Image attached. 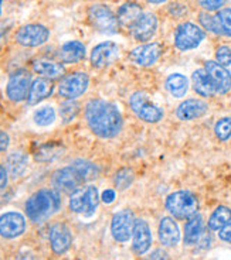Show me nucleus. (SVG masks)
<instances>
[{
	"label": "nucleus",
	"mask_w": 231,
	"mask_h": 260,
	"mask_svg": "<svg viewBox=\"0 0 231 260\" xmlns=\"http://www.w3.org/2000/svg\"><path fill=\"white\" fill-rule=\"evenodd\" d=\"M85 120L94 135L102 139L117 137L124 127L118 108L102 99H93L85 105Z\"/></svg>",
	"instance_id": "f257e3e1"
},
{
	"label": "nucleus",
	"mask_w": 231,
	"mask_h": 260,
	"mask_svg": "<svg viewBox=\"0 0 231 260\" xmlns=\"http://www.w3.org/2000/svg\"><path fill=\"white\" fill-rule=\"evenodd\" d=\"M61 207V198L55 189H40L26 202V214L34 223L46 222Z\"/></svg>",
	"instance_id": "f03ea898"
},
{
	"label": "nucleus",
	"mask_w": 231,
	"mask_h": 260,
	"mask_svg": "<svg viewBox=\"0 0 231 260\" xmlns=\"http://www.w3.org/2000/svg\"><path fill=\"white\" fill-rule=\"evenodd\" d=\"M165 207L167 212L178 219H189L197 214L198 200L192 191H176L166 198Z\"/></svg>",
	"instance_id": "7ed1b4c3"
},
{
	"label": "nucleus",
	"mask_w": 231,
	"mask_h": 260,
	"mask_svg": "<svg viewBox=\"0 0 231 260\" xmlns=\"http://www.w3.org/2000/svg\"><path fill=\"white\" fill-rule=\"evenodd\" d=\"M101 195L95 185H84L75 189L70 197V209L75 214L91 215L98 208Z\"/></svg>",
	"instance_id": "20e7f679"
},
{
	"label": "nucleus",
	"mask_w": 231,
	"mask_h": 260,
	"mask_svg": "<svg viewBox=\"0 0 231 260\" xmlns=\"http://www.w3.org/2000/svg\"><path fill=\"white\" fill-rule=\"evenodd\" d=\"M129 106L133 113L146 123H158L163 119V111L153 104L145 92H133L129 98Z\"/></svg>",
	"instance_id": "39448f33"
},
{
	"label": "nucleus",
	"mask_w": 231,
	"mask_h": 260,
	"mask_svg": "<svg viewBox=\"0 0 231 260\" xmlns=\"http://www.w3.org/2000/svg\"><path fill=\"white\" fill-rule=\"evenodd\" d=\"M206 39V32L201 27L194 23H183L176 28L175 32V46L180 51H189L193 48H197L203 40Z\"/></svg>",
	"instance_id": "423d86ee"
},
{
	"label": "nucleus",
	"mask_w": 231,
	"mask_h": 260,
	"mask_svg": "<svg viewBox=\"0 0 231 260\" xmlns=\"http://www.w3.org/2000/svg\"><path fill=\"white\" fill-rule=\"evenodd\" d=\"M90 21L95 27V30L104 34H113L118 32L119 21L113 12L105 5H94L88 10Z\"/></svg>",
	"instance_id": "0eeeda50"
},
{
	"label": "nucleus",
	"mask_w": 231,
	"mask_h": 260,
	"mask_svg": "<svg viewBox=\"0 0 231 260\" xmlns=\"http://www.w3.org/2000/svg\"><path fill=\"white\" fill-rule=\"evenodd\" d=\"M90 86V77L85 72H73L61 79L59 85L60 96L68 101H74L81 95H84Z\"/></svg>",
	"instance_id": "6e6552de"
},
{
	"label": "nucleus",
	"mask_w": 231,
	"mask_h": 260,
	"mask_svg": "<svg viewBox=\"0 0 231 260\" xmlns=\"http://www.w3.org/2000/svg\"><path fill=\"white\" fill-rule=\"evenodd\" d=\"M32 86V74L27 70H17L10 74L7 81L6 93L12 102H23L28 96Z\"/></svg>",
	"instance_id": "1a4fd4ad"
},
{
	"label": "nucleus",
	"mask_w": 231,
	"mask_h": 260,
	"mask_svg": "<svg viewBox=\"0 0 231 260\" xmlns=\"http://www.w3.org/2000/svg\"><path fill=\"white\" fill-rule=\"evenodd\" d=\"M51 182L55 189L64 191V192H74L85 182V180L79 174L78 170L75 169L73 164H70L67 167L57 170L51 177Z\"/></svg>",
	"instance_id": "9d476101"
},
{
	"label": "nucleus",
	"mask_w": 231,
	"mask_h": 260,
	"mask_svg": "<svg viewBox=\"0 0 231 260\" xmlns=\"http://www.w3.org/2000/svg\"><path fill=\"white\" fill-rule=\"evenodd\" d=\"M135 215L131 209H122L112 216L111 232L117 242H128L131 239L135 226Z\"/></svg>",
	"instance_id": "9b49d317"
},
{
	"label": "nucleus",
	"mask_w": 231,
	"mask_h": 260,
	"mask_svg": "<svg viewBox=\"0 0 231 260\" xmlns=\"http://www.w3.org/2000/svg\"><path fill=\"white\" fill-rule=\"evenodd\" d=\"M48 37H50L48 28L41 24H27L19 28V31L16 32V41L23 47L43 46Z\"/></svg>",
	"instance_id": "f8f14e48"
},
{
	"label": "nucleus",
	"mask_w": 231,
	"mask_h": 260,
	"mask_svg": "<svg viewBox=\"0 0 231 260\" xmlns=\"http://www.w3.org/2000/svg\"><path fill=\"white\" fill-rule=\"evenodd\" d=\"M129 28L133 39L140 43H145L155 36L158 28V17L151 12L142 13Z\"/></svg>",
	"instance_id": "ddd939ff"
},
{
	"label": "nucleus",
	"mask_w": 231,
	"mask_h": 260,
	"mask_svg": "<svg viewBox=\"0 0 231 260\" xmlns=\"http://www.w3.org/2000/svg\"><path fill=\"white\" fill-rule=\"evenodd\" d=\"M206 72L212 79L213 85L216 88V93L218 95H225L231 89V72L220 65L216 61H206L205 64Z\"/></svg>",
	"instance_id": "4468645a"
},
{
	"label": "nucleus",
	"mask_w": 231,
	"mask_h": 260,
	"mask_svg": "<svg viewBox=\"0 0 231 260\" xmlns=\"http://www.w3.org/2000/svg\"><path fill=\"white\" fill-rule=\"evenodd\" d=\"M119 55V47L112 41H104L98 46H95L91 51V64L95 68H106L113 64Z\"/></svg>",
	"instance_id": "2eb2a0df"
},
{
	"label": "nucleus",
	"mask_w": 231,
	"mask_h": 260,
	"mask_svg": "<svg viewBox=\"0 0 231 260\" xmlns=\"http://www.w3.org/2000/svg\"><path fill=\"white\" fill-rule=\"evenodd\" d=\"M162 55V47L159 43H146L133 48L129 52V58L132 62L140 67H151L156 64Z\"/></svg>",
	"instance_id": "dca6fc26"
},
{
	"label": "nucleus",
	"mask_w": 231,
	"mask_h": 260,
	"mask_svg": "<svg viewBox=\"0 0 231 260\" xmlns=\"http://www.w3.org/2000/svg\"><path fill=\"white\" fill-rule=\"evenodd\" d=\"M26 231V219L19 212H6L0 216V235L7 239L17 238Z\"/></svg>",
	"instance_id": "f3484780"
},
{
	"label": "nucleus",
	"mask_w": 231,
	"mask_h": 260,
	"mask_svg": "<svg viewBox=\"0 0 231 260\" xmlns=\"http://www.w3.org/2000/svg\"><path fill=\"white\" fill-rule=\"evenodd\" d=\"M152 245V234L148 222L136 219L132 232V250L136 254H143Z\"/></svg>",
	"instance_id": "a211bd4d"
},
{
	"label": "nucleus",
	"mask_w": 231,
	"mask_h": 260,
	"mask_svg": "<svg viewBox=\"0 0 231 260\" xmlns=\"http://www.w3.org/2000/svg\"><path fill=\"white\" fill-rule=\"evenodd\" d=\"M73 243V235L64 223H55L51 231H50V245L51 250L55 254L66 253L67 250L71 247Z\"/></svg>",
	"instance_id": "6ab92c4d"
},
{
	"label": "nucleus",
	"mask_w": 231,
	"mask_h": 260,
	"mask_svg": "<svg viewBox=\"0 0 231 260\" xmlns=\"http://www.w3.org/2000/svg\"><path fill=\"white\" fill-rule=\"evenodd\" d=\"M209 109V105L203 99H187L179 105L176 109V116L180 120H194L205 116Z\"/></svg>",
	"instance_id": "aec40b11"
},
{
	"label": "nucleus",
	"mask_w": 231,
	"mask_h": 260,
	"mask_svg": "<svg viewBox=\"0 0 231 260\" xmlns=\"http://www.w3.org/2000/svg\"><path fill=\"white\" fill-rule=\"evenodd\" d=\"M159 239L163 246L167 247L176 246L180 241V231L178 223L170 216L163 218L159 223Z\"/></svg>",
	"instance_id": "412c9836"
},
{
	"label": "nucleus",
	"mask_w": 231,
	"mask_h": 260,
	"mask_svg": "<svg viewBox=\"0 0 231 260\" xmlns=\"http://www.w3.org/2000/svg\"><path fill=\"white\" fill-rule=\"evenodd\" d=\"M54 92V85L50 79L47 78H37L34 79L30 86V92L27 96V104L37 105L41 101H44Z\"/></svg>",
	"instance_id": "4be33fe9"
},
{
	"label": "nucleus",
	"mask_w": 231,
	"mask_h": 260,
	"mask_svg": "<svg viewBox=\"0 0 231 260\" xmlns=\"http://www.w3.org/2000/svg\"><path fill=\"white\" fill-rule=\"evenodd\" d=\"M86 48L79 41H68L60 48V59L64 64H77L85 58Z\"/></svg>",
	"instance_id": "5701e85b"
},
{
	"label": "nucleus",
	"mask_w": 231,
	"mask_h": 260,
	"mask_svg": "<svg viewBox=\"0 0 231 260\" xmlns=\"http://www.w3.org/2000/svg\"><path fill=\"white\" fill-rule=\"evenodd\" d=\"M192 85L200 96L210 98L216 93V88L206 70H196L192 75Z\"/></svg>",
	"instance_id": "b1692460"
},
{
	"label": "nucleus",
	"mask_w": 231,
	"mask_h": 260,
	"mask_svg": "<svg viewBox=\"0 0 231 260\" xmlns=\"http://www.w3.org/2000/svg\"><path fill=\"white\" fill-rule=\"evenodd\" d=\"M205 235V223L201 215L196 214L185 225V243L186 245H196Z\"/></svg>",
	"instance_id": "393cba45"
},
{
	"label": "nucleus",
	"mask_w": 231,
	"mask_h": 260,
	"mask_svg": "<svg viewBox=\"0 0 231 260\" xmlns=\"http://www.w3.org/2000/svg\"><path fill=\"white\" fill-rule=\"evenodd\" d=\"M27 166H28V157L23 151L10 153L5 162V167H6L9 176H12L13 178H19L23 176L27 170Z\"/></svg>",
	"instance_id": "a878e982"
},
{
	"label": "nucleus",
	"mask_w": 231,
	"mask_h": 260,
	"mask_svg": "<svg viewBox=\"0 0 231 260\" xmlns=\"http://www.w3.org/2000/svg\"><path fill=\"white\" fill-rule=\"evenodd\" d=\"M34 72L40 74L43 78L47 79H55L63 77L66 74L64 67L60 62H54V61H48V59H37L33 62Z\"/></svg>",
	"instance_id": "bb28decb"
},
{
	"label": "nucleus",
	"mask_w": 231,
	"mask_h": 260,
	"mask_svg": "<svg viewBox=\"0 0 231 260\" xmlns=\"http://www.w3.org/2000/svg\"><path fill=\"white\" fill-rule=\"evenodd\" d=\"M165 86L172 96L183 98L189 91V79L183 74L175 72L166 78Z\"/></svg>",
	"instance_id": "cd10ccee"
},
{
	"label": "nucleus",
	"mask_w": 231,
	"mask_h": 260,
	"mask_svg": "<svg viewBox=\"0 0 231 260\" xmlns=\"http://www.w3.org/2000/svg\"><path fill=\"white\" fill-rule=\"evenodd\" d=\"M143 13V9L139 6L138 3H132V2H128L125 5L118 9V21L121 26H132L133 23L136 21L140 14Z\"/></svg>",
	"instance_id": "c85d7f7f"
},
{
	"label": "nucleus",
	"mask_w": 231,
	"mask_h": 260,
	"mask_svg": "<svg viewBox=\"0 0 231 260\" xmlns=\"http://www.w3.org/2000/svg\"><path fill=\"white\" fill-rule=\"evenodd\" d=\"M231 222V209L228 207H218L209 218V228L212 231H220L221 228L225 226Z\"/></svg>",
	"instance_id": "c756f323"
},
{
	"label": "nucleus",
	"mask_w": 231,
	"mask_h": 260,
	"mask_svg": "<svg viewBox=\"0 0 231 260\" xmlns=\"http://www.w3.org/2000/svg\"><path fill=\"white\" fill-rule=\"evenodd\" d=\"M71 164H73L75 169L78 170L79 174L84 177L85 182L95 180L99 176L98 166L94 164L93 161H88V160H84V158H78V160H74Z\"/></svg>",
	"instance_id": "7c9ffc66"
},
{
	"label": "nucleus",
	"mask_w": 231,
	"mask_h": 260,
	"mask_svg": "<svg viewBox=\"0 0 231 260\" xmlns=\"http://www.w3.org/2000/svg\"><path fill=\"white\" fill-rule=\"evenodd\" d=\"M63 147L59 144H43L40 146V149L36 151V160L39 161H53L61 154Z\"/></svg>",
	"instance_id": "2f4dec72"
},
{
	"label": "nucleus",
	"mask_w": 231,
	"mask_h": 260,
	"mask_svg": "<svg viewBox=\"0 0 231 260\" xmlns=\"http://www.w3.org/2000/svg\"><path fill=\"white\" fill-rule=\"evenodd\" d=\"M33 120L34 123L40 126V127H47V126L53 124L54 120H55V111H54V108H51V106H43V108L37 109V111L34 112Z\"/></svg>",
	"instance_id": "473e14b6"
},
{
	"label": "nucleus",
	"mask_w": 231,
	"mask_h": 260,
	"mask_svg": "<svg viewBox=\"0 0 231 260\" xmlns=\"http://www.w3.org/2000/svg\"><path fill=\"white\" fill-rule=\"evenodd\" d=\"M214 133L218 140L227 142L231 137V117H221L214 126Z\"/></svg>",
	"instance_id": "72a5a7b5"
},
{
	"label": "nucleus",
	"mask_w": 231,
	"mask_h": 260,
	"mask_svg": "<svg viewBox=\"0 0 231 260\" xmlns=\"http://www.w3.org/2000/svg\"><path fill=\"white\" fill-rule=\"evenodd\" d=\"M133 182V171L129 169H121L115 174L113 184L119 189H126Z\"/></svg>",
	"instance_id": "f704fd0d"
},
{
	"label": "nucleus",
	"mask_w": 231,
	"mask_h": 260,
	"mask_svg": "<svg viewBox=\"0 0 231 260\" xmlns=\"http://www.w3.org/2000/svg\"><path fill=\"white\" fill-rule=\"evenodd\" d=\"M217 20L221 34L231 37V7H225V9L218 10Z\"/></svg>",
	"instance_id": "c9c22d12"
},
{
	"label": "nucleus",
	"mask_w": 231,
	"mask_h": 260,
	"mask_svg": "<svg viewBox=\"0 0 231 260\" xmlns=\"http://www.w3.org/2000/svg\"><path fill=\"white\" fill-rule=\"evenodd\" d=\"M79 113V105L74 101H67L60 106V115L64 122H71Z\"/></svg>",
	"instance_id": "e433bc0d"
},
{
	"label": "nucleus",
	"mask_w": 231,
	"mask_h": 260,
	"mask_svg": "<svg viewBox=\"0 0 231 260\" xmlns=\"http://www.w3.org/2000/svg\"><path fill=\"white\" fill-rule=\"evenodd\" d=\"M198 20H200V24L205 27L206 30L214 32V34H221L217 16H212L209 13H200L198 14Z\"/></svg>",
	"instance_id": "4c0bfd02"
},
{
	"label": "nucleus",
	"mask_w": 231,
	"mask_h": 260,
	"mask_svg": "<svg viewBox=\"0 0 231 260\" xmlns=\"http://www.w3.org/2000/svg\"><path fill=\"white\" fill-rule=\"evenodd\" d=\"M216 59L220 65L223 67H230L231 65V48L228 46H220L216 52Z\"/></svg>",
	"instance_id": "58836bf2"
},
{
	"label": "nucleus",
	"mask_w": 231,
	"mask_h": 260,
	"mask_svg": "<svg viewBox=\"0 0 231 260\" xmlns=\"http://www.w3.org/2000/svg\"><path fill=\"white\" fill-rule=\"evenodd\" d=\"M198 6L205 9L206 12H217L221 10L227 3V0H197Z\"/></svg>",
	"instance_id": "ea45409f"
},
{
	"label": "nucleus",
	"mask_w": 231,
	"mask_h": 260,
	"mask_svg": "<svg viewBox=\"0 0 231 260\" xmlns=\"http://www.w3.org/2000/svg\"><path fill=\"white\" fill-rule=\"evenodd\" d=\"M218 236H220V239H221V241L227 242V243H231V222L220 229Z\"/></svg>",
	"instance_id": "a19ab883"
},
{
	"label": "nucleus",
	"mask_w": 231,
	"mask_h": 260,
	"mask_svg": "<svg viewBox=\"0 0 231 260\" xmlns=\"http://www.w3.org/2000/svg\"><path fill=\"white\" fill-rule=\"evenodd\" d=\"M10 146V136L7 135L6 132L0 130V151H6Z\"/></svg>",
	"instance_id": "79ce46f5"
},
{
	"label": "nucleus",
	"mask_w": 231,
	"mask_h": 260,
	"mask_svg": "<svg viewBox=\"0 0 231 260\" xmlns=\"http://www.w3.org/2000/svg\"><path fill=\"white\" fill-rule=\"evenodd\" d=\"M9 182V173L5 166L0 164V189H3Z\"/></svg>",
	"instance_id": "37998d69"
},
{
	"label": "nucleus",
	"mask_w": 231,
	"mask_h": 260,
	"mask_svg": "<svg viewBox=\"0 0 231 260\" xmlns=\"http://www.w3.org/2000/svg\"><path fill=\"white\" fill-rule=\"evenodd\" d=\"M101 200L105 202V204H111L115 200V191L113 189H105L102 195H101Z\"/></svg>",
	"instance_id": "c03bdc74"
},
{
	"label": "nucleus",
	"mask_w": 231,
	"mask_h": 260,
	"mask_svg": "<svg viewBox=\"0 0 231 260\" xmlns=\"http://www.w3.org/2000/svg\"><path fill=\"white\" fill-rule=\"evenodd\" d=\"M7 30H9V24L5 21H0V39L6 34Z\"/></svg>",
	"instance_id": "a18cd8bd"
},
{
	"label": "nucleus",
	"mask_w": 231,
	"mask_h": 260,
	"mask_svg": "<svg viewBox=\"0 0 231 260\" xmlns=\"http://www.w3.org/2000/svg\"><path fill=\"white\" fill-rule=\"evenodd\" d=\"M149 3H152V5H162V3H166L167 0H148Z\"/></svg>",
	"instance_id": "49530a36"
},
{
	"label": "nucleus",
	"mask_w": 231,
	"mask_h": 260,
	"mask_svg": "<svg viewBox=\"0 0 231 260\" xmlns=\"http://www.w3.org/2000/svg\"><path fill=\"white\" fill-rule=\"evenodd\" d=\"M0 16H2V0H0Z\"/></svg>",
	"instance_id": "de8ad7c7"
}]
</instances>
